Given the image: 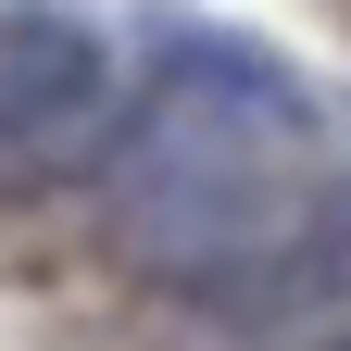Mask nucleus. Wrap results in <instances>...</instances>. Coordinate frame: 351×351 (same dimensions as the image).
Instances as JSON below:
<instances>
[{"mask_svg": "<svg viewBox=\"0 0 351 351\" xmlns=\"http://www.w3.org/2000/svg\"><path fill=\"white\" fill-rule=\"evenodd\" d=\"M113 239L163 289H263L326 226V113L251 38H176L101 138Z\"/></svg>", "mask_w": 351, "mask_h": 351, "instance_id": "obj_1", "label": "nucleus"}, {"mask_svg": "<svg viewBox=\"0 0 351 351\" xmlns=\"http://www.w3.org/2000/svg\"><path fill=\"white\" fill-rule=\"evenodd\" d=\"M113 138V51L75 13H0V176H63Z\"/></svg>", "mask_w": 351, "mask_h": 351, "instance_id": "obj_2", "label": "nucleus"}, {"mask_svg": "<svg viewBox=\"0 0 351 351\" xmlns=\"http://www.w3.org/2000/svg\"><path fill=\"white\" fill-rule=\"evenodd\" d=\"M326 351H351V339H326Z\"/></svg>", "mask_w": 351, "mask_h": 351, "instance_id": "obj_3", "label": "nucleus"}]
</instances>
